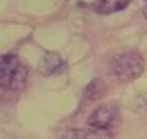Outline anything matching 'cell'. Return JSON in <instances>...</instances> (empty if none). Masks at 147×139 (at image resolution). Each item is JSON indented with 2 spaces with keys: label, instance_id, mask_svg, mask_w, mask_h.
<instances>
[{
  "label": "cell",
  "instance_id": "7",
  "mask_svg": "<svg viewBox=\"0 0 147 139\" xmlns=\"http://www.w3.org/2000/svg\"><path fill=\"white\" fill-rule=\"evenodd\" d=\"M102 91H104V88H102V82L101 81H94L87 87L85 96L88 99H98L102 94Z\"/></svg>",
  "mask_w": 147,
  "mask_h": 139
},
{
  "label": "cell",
  "instance_id": "6",
  "mask_svg": "<svg viewBox=\"0 0 147 139\" xmlns=\"http://www.w3.org/2000/svg\"><path fill=\"white\" fill-rule=\"evenodd\" d=\"M63 66V62L61 59V56L56 54V53H45L43 56L40 65H39V71L45 76H51V74L57 73Z\"/></svg>",
  "mask_w": 147,
  "mask_h": 139
},
{
  "label": "cell",
  "instance_id": "5",
  "mask_svg": "<svg viewBox=\"0 0 147 139\" xmlns=\"http://www.w3.org/2000/svg\"><path fill=\"white\" fill-rule=\"evenodd\" d=\"M132 0H98L94 5V11L101 15L115 14L118 11H122L124 8L129 6Z\"/></svg>",
  "mask_w": 147,
  "mask_h": 139
},
{
  "label": "cell",
  "instance_id": "4",
  "mask_svg": "<svg viewBox=\"0 0 147 139\" xmlns=\"http://www.w3.org/2000/svg\"><path fill=\"white\" fill-rule=\"evenodd\" d=\"M62 139H113L109 128H93L90 130H68Z\"/></svg>",
  "mask_w": 147,
  "mask_h": 139
},
{
  "label": "cell",
  "instance_id": "8",
  "mask_svg": "<svg viewBox=\"0 0 147 139\" xmlns=\"http://www.w3.org/2000/svg\"><path fill=\"white\" fill-rule=\"evenodd\" d=\"M144 15H146V17H147V5L144 6Z\"/></svg>",
  "mask_w": 147,
  "mask_h": 139
},
{
  "label": "cell",
  "instance_id": "2",
  "mask_svg": "<svg viewBox=\"0 0 147 139\" xmlns=\"http://www.w3.org/2000/svg\"><path fill=\"white\" fill-rule=\"evenodd\" d=\"M144 71V59L135 51H125L112 60V73L122 82L135 81Z\"/></svg>",
  "mask_w": 147,
  "mask_h": 139
},
{
  "label": "cell",
  "instance_id": "9",
  "mask_svg": "<svg viewBox=\"0 0 147 139\" xmlns=\"http://www.w3.org/2000/svg\"><path fill=\"white\" fill-rule=\"evenodd\" d=\"M146 2H147V0H146Z\"/></svg>",
  "mask_w": 147,
  "mask_h": 139
},
{
  "label": "cell",
  "instance_id": "1",
  "mask_svg": "<svg viewBox=\"0 0 147 139\" xmlns=\"http://www.w3.org/2000/svg\"><path fill=\"white\" fill-rule=\"evenodd\" d=\"M28 79V68L14 54L0 56V88L22 90Z\"/></svg>",
  "mask_w": 147,
  "mask_h": 139
},
{
  "label": "cell",
  "instance_id": "3",
  "mask_svg": "<svg viewBox=\"0 0 147 139\" xmlns=\"http://www.w3.org/2000/svg\"><path fill=\"white\" fill-rule=\"evenodd\" d=\"M115 114H116V110L113 107L102 105L91 113V116L88 118L87 122L93 128H109L110 124H112L113 119H115Z\"/></svg>",
  "mask_w": 147,
  "mask_h": 139
}]
</instances>
